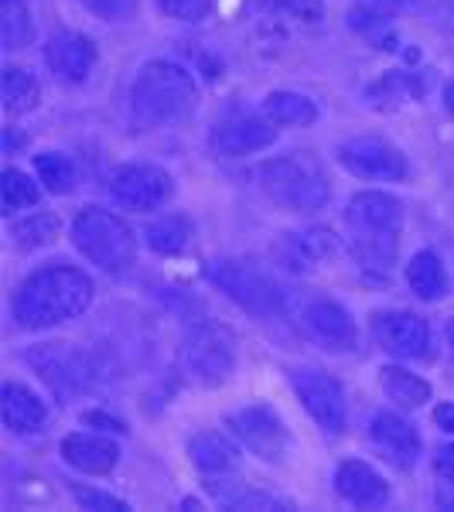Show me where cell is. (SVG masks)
<instances>
[{"label": "cell", "mask_w": 454, "mask_h": 512, "mask_svg": "<svg viewBox=\"0 0 454 512\" xmlns=\"http://www.w3.org/2000/svg\"><path fill=\"white\" fill-rule=\"evenodd\" d=\"M403 222H407V209L390 192H359L349 198V209H345L349 250L369 284H386L393 277Z\"/></svg>", "instance_id": "cell-1"}, {"label": "cell", "mask_w": 454, "mask_h": 512, "mask_svg": "<svg viewBox=\"0 0 454 512\" xmlns=\"http://www.w3.org/2000/svg\"><path fill=\"white\" fill-rule=\"evenodd\" d=\"M93 297V277L69 263H55V267L35 270L24 280L11 301V311L24 332H45V328L86 315Z\"/></svg>", "instance_id": "cell-2"}, {"label": "cell", "mask_w": 454, "mask_h": 512, "mask_svg": "<svg viewBox=\"0 0 454 512\" xmlns=\"http://www.w3.org/2000/svg\"><path fill=\"white\" fill-rule=\"evenodd\" d=\"M198 106V82L185 65L154 59L130 82L127 113L134 130H161L192 117Z\"/></svg>", "instance_id": "cell-3"}, {"label": "cell", "mask_w": 454, "mask_h": 512, "mask_svg": "<svg viewBox=\"0 0 454 512\" xmlns=\"http://www.w3.org/2000/svg\"><path fill=\"white\" fill-rule=\"evenodd\" d=\"M253 185L287 212H318L332 202V181L318 158L304 151L280 154L253 168Z\"/></svg>", "instance_id": "cell-4"}, {"label": "cell", "mask_w": 454, "mask_h": 512, "mask_svg": "<svg viewBox=\"0 0 454 512\" xmlns=\"http://www.w3.org/2000/svg\"><path fill=\"white\" fill-rule=\"evenodd\" d=\"M205 277H209L212 287H219L236 308L250 311L257 318H277L287 311V287L260 270L253 260H236V256H226V260H212L205 267Z\"/></svg>", "instance_id": "cell-5"}, {"label": "cell", "mask_w": 454, "mask_h": 512, "mask_svg": "<svg viewBox=\"0 0 454 512\" xmlns=\"http://www.w3.org/2000/svg\"><path fill=\"white\" fill-rule=\"evenodd\" d=\"M72 243L106 274H127L137 263V233L106 209H82L72 222Z\"/></svg>", "instance_id": "cell-6"}, {"label": "cell", "mask_w": 454, "mask_h": 512, "mask_svg": "<svg viewBox=\"0 0 454 512\" xmlns=\"http://www.w3.org/2000/svg\"><path fill=\"white\" fill-rule=\"evenodd\" d=\"M236 359V335L226 325H195L178 349V376L202 390H216L233 379Z\"/></svg>", "instance_id": "cell-7"}, {"label": "cell", "mask_w": 454, "mask_h": 512, "mask_svg": "<svg viewBox=\"0 0 454 512\" xmlns=\"http://www.w3.org/2000/svg\"><path fill=\"white\" fill-rule=\"evenodd\" d=\"M291 386H294V393L301 396L304 410H308L321 431L328 437L345 434V427H349V407H345L342 383H338L335 376L321 373V369H311V366H301V369H291Z\"/></svg>", "instance_id": "cell-8"}, {"label": "cell", "mask_w": 454, "mask_h": 512, "mask_svg": "<svg viewBox=\"0 0 454 512\" xmlns=\"http://www.w3.org/2000/svg\"><path fill=\"white\" fill-rule=\"evenodd\" d=\"M226 427L233 431L236 441L250 454H257L260 461H284L287 444H291V431H287L284 417H280L274 407H263V403L243 407V410H236V414H229Z\"/></svg>", "instance_id": "cell-9"}, {"label": "cell", "mask_w": 454, "mask_h": 512, "mask_svg": "<svg viewBox=\"0 0 454 512\" xmlns=\"http://www.w3.org/2000/svg\"><path fill=\"white\" fill-rule=\"evenodd\" d=\"M338 164L349 175L366 181H403L410 175V164L403 158L400 147H393L390 140H379V137L345 140L338 147Z\"/></svg>", "instance_id": "cell-10"}, {"label": "cell", "mask_w": 454, "mask_h": 512, "mask_svg": "<svg viewBox=\"0 0 454 512\" xmlns=\"http://www.w3.org/2000/svg\"><path fill=\"white\" fill-rule=\"evenodd\" d=\"M110 195L117 198L123 209L134 212H154L175 195V178L154 164H127L110 178Z\"/></svg>", "instance_id": "cell-11"}, {"label": "cell", "mask_w": 454, "mask_h": 512, "mask_svg": "<svg viewBox=\"0 0 454 512\" xmlns=\"http://www.w3.org/2000/svg\"><path fill=\"white\" fill-rule=\"evenodd\" d=\"M373 338L396 359H427L431 355V325L414 311H376Z\"/></svg>", "instance_id": "cell-12"}, {"label": "cell", "mask_w": 454, "mask_h": 512, "mask_svg": "<svg viewBox=\"0 0 454 512\" xmlns=\"http://www.w3.org/2000/svg\"><path fill=\"white\" fill-rule=\"evenodd\" d=\"M301 325L308 332L311 342H318L325 352H356L359 349V332L356 321L349 318V311L332 297H315L301 308Z\"/></svg>", "instance_id": "cell-13"}, {"label": "cell", "mask_w": 454, "mask_h": 512, "mask_svg": "<svg viewBox=\"0 0 454 512\" xmlns=\"http://www.w3.org/2000/svg\"><path fill=\"white\" fill-rule=\"evenodd\" d=\"M28 362L59 396H72L89 386V362L79 349H72V342L38 345L28 352Z\"/></svg>", "instance_id": "cell-14"}, {"label": "cell", "mask_w": 454, "mask_h": 512, "mask_svg": "<svg viewBox=\"0 0 454 512\" xmlns=\"http://www.w3.org/2000/svg\"><path fill=\"white\" fill-rule=\"evenodd\" d=\"M338 253V236L325 226H308L284 233L280 243L274 246V256L284 270L291 274H315L325 260H332Z\"/></svg>", "instance_id": "cell-15"}, {"label": "cell", "mask_w": 454, "mask_h": 512, "mask_svg": "<svg viewBox=\"0 0 454 512\" xmlns=\"http://www.w3.org/2000/svg\"><path fill=\"white\" fill-rule=\"evenodd\" d=\"M369 441L400 472H414L420 454H424V441H420L417 427L400 414H386V410H379L369 420Z\"/></svg>", "instance_id": "cell-16"}, {"label": "cell", "mask_w": 454, "mask_h": 512, "mask_svg": "<svg viewBox=\"0 0 454 512\" xmlns=\"http://www.w3.org/2000/svg\"><path fill=\"white\" fill-rule=\"evenodd\" d=\"M277 127L263 117H229L209 130V147L219 158H246L263 147H274Z\"/></svg>", "instance_id": "cell-17"}, {"label": "cell", "mask_w": 454, "mask_h": 512, "mask_svg": "<svg viewBox=\"0 0 454 512\" xmlns=\"http://www.w3.org/2000/svg\"><path fill=\"white\" fill-rule=\"evenodd\" d=\"M96 45L93 38L76 35V31H62L45 45V65L55 79L65 82V86H82L96 69Z\"/></svg>", "instance_id": "cell-18"}, {"label": "cell", "mask_w": 454, "mask_h": 512, "mask_svg": "<svg viewBox=\"0 0 454 512\" xmlns=\"http://www.w3.org/2000/svg\"><path fill=\"white\" fill-rule=\"evenodd\" d=\"M335 492L342 495L349 506L359 509H376L390 502V485L383 482V475L376 468H369L366 461H342L335 472Z\"/></svg>", "instance_id": "cell-19"}, {"label": "cell", "mask_w": 454, "mask_h": 512, "mask_svg": "<svg viewBox=\"0 0 454 512\" xmlns=\"http://www.w3.org/2000/svg\"><path fill=\"white\" fill-rule=\"evenodd\" d=\"M62 458L69 468L82 475H110L120 461V448L110 437L96 434H69L62 441Z\"/></svg>", "instance_id": "cell-20"}, {"label": "cell", "mask_w": 454, "mask_h": 512, "mask_svg": "<svg viewBox=\"0 0 454 512\" xmlns=\"http://www.w3.org/2000/svg\"><path fill=\"white\" fill-rule=\"evenodd\" d=\"M0 414H4V427L11 434H35L45 427L48 407L28 386L4 383V390H0Z\"/></svg>", "instance_id": "cell-21"}, {"label": "cell", "mask_w": 454, "mask_h": 512, "mask_svg": "<svg viewBox=\"0 0 454 512\" xmlns=\"http://www.w3.org/2000/svg\"><path fill=\"white\" fill-rule=\"evenodd\" d=\"M188 458L195 461V468L202 475H226L236 468L239 451H236V444L229 441V437H222L219 431H205L188 441Z\"/></svg>", "instance_id": "cell-22"}, {"label": "cell", "mask_w": 454, "mask_h": 512, "mask_svg": "<svg viewBox=\"0 0 454 512\" xmlns=\"http://www.w3.org/2000/svg\"><path fill=\"white\" fill-rule=\"evenodd\" d=\"M407 284L420 301H441L448 294V270L434 250H420L407 263Z\"/></svg>", "instance_id": "cell-23"}, {"label": "cell", "mask_w": 454, "mask_h": 512, "mask_svg": "<svg viewBox=\"0 0 454 512\" xmlns=\"http://www.w3.org/2000/svg\"><path fill=\"white\" fill-rule=\"evenodd\" d=\"M263 117L274 120L277 127H311L318 120V106L315 99L301 96V93H287V89H277L263 99Z\"/></svg>", "instance_id": "cell-24"}, {"label": "cell", "mask_w": 454, "mask_h": 512, "mask_svg": "<svg viewBox=\"0 0 454 512\" xmlns=\"http://www.w3.org/2000/svg\"><path fill=\"white\" fill-rule=\"evenodd\" d=\"M424 96V82H420L414 72H386L383 79H376L373 86L366 89V99L373 110H393V106L407 103V99H420Z\"/></svg>", "instance_id": "cell-25"}, {"label": "cell", "mask_w": 454, "mask_h": 512, "mask_svg": "<svg viewBox=\"0 0 454 512\" xmlns=\"http://www.w3.org/2000/svg\"><path fill=\"white\" fill-rule=\"evenodd\" d=\"M379 386H383L393 403H400V407H407V410H417L431 400V386H427L417 373L400 369V366L379 369Z\"/></svg>", "instance_id": "cell-26"}, {"label": "cell", "mask_w": 454, "mask_h": 512, "mask_svg": "<svg viewBox=\"0 0 454 512\" xmlns=\"http://www.w3.org/2000/svg\"><path fill=\"white\" fill-rule=\"evenodd\" d=\"M41 103V86L21 65H7L4 69V110L7 117H24V113L38 110Z\"/></svg>", "instance_id": "cell-27"}, {"label": "cell", "mask_w": 454, "mask_h": 512, "mask_svg": "<svg viewBox=\"0 0 454 512\" xmlns=\"http://www.w3.org/2000/svg\"><path fill=\"white\" fill-rule=\"evenodd\" d=\"M349 28L373 48H383V52H396V28L386 11H376V7H356L349 11Z\"/></svg>", "instance_id": "cell-28"}, {"label": "cell", "mask_w": 454, "mask_h": 512, "mask_svg": "<svg viewBox=\"0 0 454 512\" xmlns=\"http://www.w3.org/2000/svg\"><path fill=\"white\" fill-rule=\"evenodd\" d=\"M144 239L158 256H178L188 243H192V222L185 216L154 219L151 226L144 229Z\"/></svg>", "instance_id": "cell-29"}, {"label": "cell", "mask_w": 454, "mask_h": 512, "mask_svg": "<svg viewBox=\"0 0 454 512\" xmlns=\"http://www.w3.org/2000/svg\"><path fill=\"white\" fill-rule=\"evenodd\" d=\"M0 38L7 52H18L35 41V21L24 0H0Z\"/></svg>", "instance_id": "cell-30"}, {"label": "cell", "mask_w": 454, "mask_h": 512, "mask_svg": "<svg viewBox=\"0 0 454 512\" xmlns=\"http://www.w3.org/2000/svg\"><path fill=\"white\" fill-rule=\"evenodd\" d=\"M55 236H59V216H52V212H35V216H28L24 222H14L11 226V239L18 250H41V246L55 243Z\"/></svg>", "instance_id": "cell-31"}, {"label": "cell", "mask_w": 454, "mask_h": 512, "mask_svg": "<svg viewBox=\"0 0 454 512\" xmlns=\"http://www.w3.org/2000/svg\"><path fill=\"white\" fill-rule=\"evenodd\" d=\"M0 188H4V216L7 219H14L24 209H35V205L41 202V188L28 175H24V171H18V168H7L4 171V181H0Z\"/></svg>", "instance_id": "cell-32"}, {"label": "cell", "mask_w": 454, "mask_h": 512, "mask_svg": "<svg viewBox=\"0 0 454 512\" xmlns=\"http://www.w3.org/2000/svg\"><path fill=\"white\" fill-rule=\"evenodd\" d=\"M35 171H38V181H45V188L55 195H69L72 188H76V168H72V161L65 158V154H55V151L38 154Z\"/></svg>", "instance_id": "cell-33"}, {"label": "cell", "mask_w": 454, "mask_h": 512, "mask_svg": "<svg viewBox=\"0 0 454 512\" xmlns=\"http://www.w3.org/2000/svg\"><path fill=\"white\" fill-rule=\"evenodd\" d=\"M209 489L216 492V499L226 509H294L291 499H280V495H270V492H257V489L226 492V489H219V485H209Z\"/></svg>", "instance_id": "cell-34"}, {"label": "cell", "mask_w": 454, "mask_h": 512, "mask_svg": "<svg viewBox=\"0 0 454 512\" xmlns=\"http://www.w3.org/2000/svg\"><path fill=\"white\" fill-rule=\"evenodd\" d=\"M263 7L304 24H318L325 18V0H263Z\"/></svg>", "instance_id": "cell-35"}, {"label": "cell", "mask_w": 454, "mask_h": 512, "mask_svg": "<svg viewBox=\"0 0 454 512\" xmlns=\"http://www.w3.org/2000/svg\"><path fill=\"white\" fill-rule=\"evenodd\" d=\"M158 7L175 21H205L212 14V0H158Z\"/></svg>", "instance_id": "cell-36"}, {"label": "cell", "mask_w": 454, "mask_h": 512, "mask_svg": "<svg viewBox=\"0 0 454 512\" xmlns=\"http://www.w3.org/2000/svg\"><path fill=\"white\" fill-rule=\"evenodd\" d=\"M72 499L79 502L82 509H113V512H127V499L120 495H110V492H96L89 485H72Z\"/></svg>", "instance_id": "cell-37"}, {"label": "cell", "mask_w": 454, "mask_h": 512, "mask_svg": "<svg viewBox=\"0 0 454 512\" xmlns=\"http://www.w3.org/2000/svg\"><path fill=\"white\" fill-rule=\"evenodd\" d=\"M79 4L103 21H127L130 14H134L137 0H79Z\"/></svg>", "instance_id": "cell-38"}, {"label": "cell", "mask_w": 454, "mask_h": 512, "mask_svg": "<svg viewBox=\"0 0 454 512\" xmlns=\"http://www.w3.org/2000/svg\"><path fill=\"white\" fill-rule=\"evenodd\" d=\"M434 475L444 478V482H454V444H444L434 454Z\"/></svg>", "instance_id": "cell-39"}, {"label": "cell", "mask_w": 454, "mask_h": 512, "mask_svg": "<svg viewBox=\"0 0 454 512\" xmlns=\"http://www.w3.org/2000/svg\"><path fill=\"white\" fill-rule=\"evenodd\" d=\"M366 7H376V11H386V14H393V11H407V7H414L417 0H362Z\"/></svg>", "instance_id": "cell-40"}, {"label": "cell", "mask_w": 454, "mask_h": 512, "mask_svg": "<svg viewBox=\"0 0 454 512\" xmlns=\"http://www.w3.org/2000/svg\"><path fill=\"white\" fill-rule=\"evenodd\" d=\"M434 424L441 427V431L454 434V403H441V407L434 410Z\"/></svg>", "instance_id": "cell-41"}, {"label": "cell", "mask_w": 454, "mask_h": 512, "mask_svg": "<svg viewBox=\"0 0 454 512\" xmlns=\"http://www.w3.org/2000/svg\"><path fill=\"white\" fill-rule=\"evenodd\" d=\"M86 424H99L103 431H117V434L127 431V427H123L117 417H106V414H86Z\"/></svg>", "instance_id": "cell-42"}, {"label": "cell", "mask_w": 454, "mask_h": 512, "mask_svg": "<svg viewBox=\"0 0 454 512\" xmlns=\"http://www.w3.org/2000/svg\"><path fill=\"white\" fill-rule=\"evenodd\" d=\"M437 506L454 512V482H448L444 489H437Z\"/></svg>", "instance_id": "cell-43"}, {"label": "cell", "mask_w": 454, "mask_h": 512, "mask_svg": "<svg viewBox=\"0 0 454 512\" xmlns=\"http://www.w3.org/2000/svg\"><path fill=\"white\" fill-rule=\"evenodd\" d=\"M444 342H448V362H451V373H454V321H448V328H444Z\"/></svg>", "instance_id": "cell-44"}, {"label": "cell", "mask_w": 454, "mask_h": 512, "mask_svg": "<svg viewBox=\"0 0 454 512\" xmlns=\"http://www.w3.org/2000/svg\"><path fill=\"white\" fill-rule=\"evenodd\" d=\"M18 147H21V137L14 134L11 127H7V154H14V151H18Z\"/></svg>", "instance_id": "cell-45"}, {"label": "cell", "mask_w": 454, "mask_h": 512, "mask_svg": "<svg viewBox=\"0 0 454 512\" xmlns=\"http://www.w3.org/2000/svg\"><path fill=\"white\" fill-rule=\"evenodd\" d=\"M444 106H448V110L454 113V79L448 82V86H444Z\"/></svg>", "instance_id": "cell-46"}]
</instances>
